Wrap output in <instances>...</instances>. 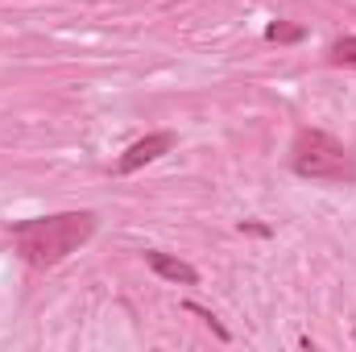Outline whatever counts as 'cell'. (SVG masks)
I'll use <instances>...</instances> for the list:
<instances>
[{"mask_svg": "<svg viewBox=\"0 0 356 352\" xmlns=\"http://www.w3.org/2000/svg\"><path fill=\"white\" fill-rule=\"evenodd\" d=\"M13 245L21 253V262L33 269H50V265L67 262L75 249H83L95 232V216L91 211H58V216H38V220H21L8 228Z\"/></svg>", "mask_w": 356, "mask_h": 352, "instance_id": "6da1fadb", "label": "cell"}, {"mask_svg": "<svg viewBox=\"0 0 356 352\" xmlns=\"http://www.w3.org/2000/svg\"><path fill=\"white\" fill-rule=\"evenodd\" d=\"M290 166L298 178H315V182H344V186L356 182V158L344 141H336L323 129H298L290 145Z\"/></svg>", "mask_w": 356, "mask_h": 352, "instance_id": "7a4b0ae2", "label": "cell"}, {"mask_svg": "<svg viewBox=\"0 0 356 352\" xmlns=\"http://www.w3.org/2000/svg\"><path fill=\"white\" fill-rule=\"evenodd\" d=\"M170 150H175V133H149V137L133 141V145L120 154L116 175H133V170H141V166L158 162V158H162V154H170Z\"/></svg>", "mask_w": 356, "mask_h": 352, "instance_id": "3957f363", "label": "cell"}, {"mask_svg": "<svg viewBox=\"0 0 356 352\" xmlns=\"http://www.w3.org/2000/svg\"><path fill=\"white\" fill-rule=\"evenodd\" d=\"M145 262H149V269L158 273V278H166V282H175V286H195L199 282V269L191 262H182V257H170V253H145Z\"/></svg>", "mask_w": 356, "mask_h": 352, "instance_id": "277c9868", "label": "cell"}, {"mask_svg": "<svg viewBox=\"0 0 356 352\" xmlns=\"http://www.w3.org/2000/svg\"><path fill=\"white\" fill-rule=\"evenodd\" d=\"M327 63H332V67H356V38H340V42H332Z\"/></svg>", "mask_w": 356, "mask_h": 352, "instance_id": "5b68a950", "label": "cell"}, {"mask_svg": "<svg viewBox=\"0 0 356 352\" xmlns=\"http://www.w3.org/2000/svg\"><path fill=\"white\" fill-rule=\"evenodd\" d=\"M269 42H302V25H282V21H273L266 29Z\"/></svg>", "mask_w": 356, "mask_h": 352, "instance_id": "8992f818", "label": "cell"}, {"mask_svg": "<svg viewBox=\"0 0 356 352\" xmlns=\"http://www.w3.org/2000/svg\"><path fill=\"white\" fill-rule=\"evenodd\" d=\"M186 311H195V315H199V319H203V323H207L216 336H220V340H228V328H224V323H220V319H216L207 307H199V303H186Z\"/></svg>", "mask_w": 356, "mask_h": 352, "instance_id": "52a82bcc", "label": "cell"}, {"mask_svg": "<svg viewBox=\"0 0 356 352\" xmlns=\"http://www.w3.org/2000/svg\"><path fill=\"white\" fill-rule=\"evenodd\" d=\"M353 340H356V332H353Z\"/></svg>", "mask_w": 356, "mask_h": 352, "instance_id": "ba28073f", "label": "cell"}]
</instances>
